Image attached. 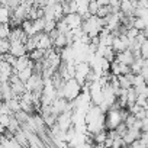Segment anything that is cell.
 <instances>
[{"instance_id":"obj_1","label":"cell","mask_w":148,"mask_h":148,"mask_svg":"<svg viewBox=\"0 0 148 148\" xmlns=\"http://www.w3.org/2000/svg\"><path fill=\"white\" fill-rule=\"evenodd\" d=\"M57 95H58V97H62V99L67 100L68 103H70V102H74V100H76V99L82 95V86H80L76 80H74V79L67 80V82H64L61 90H60Z\"/></svg>"},{"instance_id":"obj_2","label":"cell","mask_w":148,"mask_h":148,"mask_svg":"<svg viewBox=\"0 0 148 148\" xmlns=\"http://www.w3.org/2000/svg\"><path fill=\"white\" fill-rule=\"evenodd\" d=\"M62 21L65 22L67 28L70 31H76V29H80L82 28V23H83V18L77 13H70V15H65L62 18Z\"/></svg>"},{"instance_id":"obj_3","label":"cell","mask_w":148,"mask_h":148,"mask_svg":"<svg viewBox=\"0 0 148 148\" xmlns=\"http://www.w3.org/2000/svg\"><path fill=\"white\" fill-rule=\"evenodd\" d=\"M9 42H10L9 55H12L13 58H21V57H23V55H28L23 42H21V41H9Z\"/></svg>"},{"instance_id":"obj_4","label":"cell","mask_w":148,"mask_h":148,"mask_svg":"<svg viewBox=\"0 0 148 148\" xmlns=\"http://www.w3.org/2000/svg\"><path fill=\"white\" fill-rule=\"evenodd\" d=\"M35 39H36V49H42V51H48L52 48V41L49 38V35L47 34H38L35 35Z\"/></svg>"},{"instance_id":"obj_5","label":"cell","mask_w":148,"mask_h":148,"mask_svg":"<svg viewBox=\"0 0 148 148\" xmlns=\"http://www.w3.org/2000/svg\"><path fill=\"white\" fill-rule=\"evenodd\" d=\"M10 18H12V10L2 5L0 6V25H9Z\"/></svg>"},{"instance_id":"obj_6","label":"cell","mask_w":148,"mask_h":148,"mask_svg":"<svg viewBox=\"0 0 148 148\" xmlns=\"http://www.w3.org/2000/svg\"><path fill=\"white\" fill-rule=\"evenodd\" d=\"M32 74H34V68H32V67H26L25 70L16 73V76H18V79H19L21 83H26V82L31 79Z\"/></svg>"},{"instance_id":"obj_7","label":"cell","mask_w":148,"mask_h":148,"mask_svg":"<svg viewBox=\"0 0 148 148\" xmlns=\"http://www.w3.org/2000/svg\"><path fill=\"white\" fill-rule=\"evenodd\" d=\"M9 47H10L9 39H0V55L9 54Z\"/></svg>"},{"instance_id":"obj_8","label":"cell","mask_w":148,"mask_h":148,"mask_svg":"<svg viewBox=\"0 0 148 148\" xmlns=\"http://www.w3.org/2000/svg\"><path fill=\"white\" fill-rule=\"evenodd\" d=\"M10 26L9 25H0V39H9Z\"/></svg>"}]
</instances>
